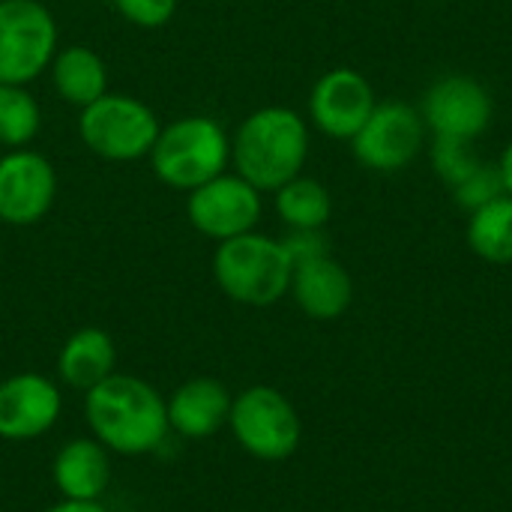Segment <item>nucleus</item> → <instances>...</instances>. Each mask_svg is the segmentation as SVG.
I'll return each instance as SVG.
<instances>
[{
    "mask_svg": "<svg viewBox=\"0 0 512 512\" xmlns=\"http://www.w3.org/2000/svg\"><path fill=\"white\" fill-rule=\"evenodd\" d=\"M84 417L93 438L120 456L156 453L168 426V399L144 378L114 372L84 393Z\"/></svg>",
    "mask_w": 512,
    "mask_h": 512,
    "instance_id": "1",
    "label": "nucleus"
},
{
    "mask_svg": "<svg viewBox=\"0 0 512 512\" xmlns=\"http://www.w3.org/2000/svg\"><path fill=\"white\" fill-rule=\"evenodd\" d=\"M309 153L306 123L288 108H261L243 120L231 144V156L243 180L258 192L279 189L294 180Z\"/></svg>",
    "mask_w": 512,
    "mask_h": 512,
    "instance_id": "2",
    "label": "nucleus"
},
{
    "mask_svg": "<svg viewBox=\"0 0 512 512\" xmlns=\"http://www.w3.org/2000/svg\"><path fill=\"white\" fill-rule=\"evenodd\" d=\"M213 276L231 300L243 306H270L291 288L294 264L279 240L249 231L219 243Z\"/></svg>",
    "mask_w": 512,
    "mask_h": 512,
    "instance_id": "3",
    "label": "nucleus"
},
{
    "mask_svg": "<svg viewBox=\"0 0 512 512\" xmlns=\"http://www.w3.org/2000/svg\"><path fill=\"white\" fill-rule=\"evenodd\" d=\"M231 144L222 126L210 117H183L159 129L150 150L153 171L174 189H198L225 171Z\"/></svg>",
    "mask_w": 512,
    "mask_h": 512,
    "instance_id": "4",
    "label": "nucleus"
},
{
    "mask_svg": "<svg viewBox=\"0 0 512 512\" xmlns=\"http://www.w3.org/2000/svg\"><path fill=\"white\" fill-rule=\"evenodd\" d=\"M78 132L96 156L111 162H132L153 150L159 123L144 102L123 93H105L81 108Z\"/></svg>",
    "mask_w": 512,
    "mask_h": 512,
    "instance_id": "5",
    "label": "nucleus"
},
{
    "mask_svg": "<svg viewBox=\"0 0 512 512\" xmlns=\"http://www.w3.org/2000/svg\"><path fill=\"white\" fill-rule=\"evenodd\" d=\"M228 426L237 444L264 462H282L300 444V417L273 387H249L234 396Z\"/></svg>",
    "mask_w": 512,
    "mask_h": 512,
    "instance_id": "6",
    "label": "nucleus"
},
{
    "mask_svg": "<svg viewBox=\"0 0 512 512\" xmlns=\"http://www.w3.org/2000/svg\"><path fill=\"white\" fill-rule=\"evenodd\" d=\"M57 24L39 0H0V84H27L54 60Z\"/></svg>",
    "mask_w": 512,
    "mask_h": 512,
    "instance_id": "7",
    "label": "nucleus"
},
{
    "mask_svg": "<svg viewBox=\"0 0 512 512\" xmlns=\"http://www.w3.org/2000/svg\"><path fill=\"white\" fill-rule=\"evenodd\" d=\"M189 222L213 240H231L249 234L261 216L258 189L240 174H219L189 195Z\"/></svg>",
    "mask_w": 512,
    "mask_h": 512,
    "instance_id": "8",
    "label": "nucleus"
},
{
    "mask_svg": "<svg viewBox=\"0 0 512 512\" xmlns=\"http://www.w3.org/2000/svg\"><path fill=\"white\" fill-rule=\"evenodd\" d=\"M423 120L405 102L375 105L363 129L354 135V156L372 171H399L420 153Z\"/></svg>",
    "mask_w": 512,
    "mask_h": 512,
    "instance_id": "9",
    "label": "nucleus"
},
{
    "mask_svg": "<svg viewBox=\"0 0 512 512\" xmlns=\"http://www.w3.org/2000/svg\"><path fill=\"white\" fill-rule=\"evenodd\" d=\"M57 192L51 162L33 150H12L0 159V222L33 225L39 222Z\"/></svg>",
    "mask_w": 512,
    "mask_h": 512,
    "instance_id": "10",
    "label": "nucleus"
},
{
    "mask_svg": "<svg viewBox=\"0 0 512 512\" xmlns=\"http://www.w3.org/2000/svg\"><path fill=\"white\" fill-rule=\"evenodd\" d=\"M63 399L51 378L39 372H18L0 381V438L33 441L54 429Z\"/></svg>",
    "mask_w": 512,
    "mask_h": 512,
    "instance_id": "11",
    "label": "nucleus"
},
{
    "mask_svg": "<svg viewBox=\"0 0 512 512\" xmlns=\"http://www.w3.org/2000/svg\"><path fill=\"white\" fill-rule=\"evenodd\" d=\"M423 120L441 138L474 141L492 120V99L480 81L468 75H447L429 87L423 99Z\"/></svg>",
    "mask_w": 512,
    "mask_h": 512,
    "instance_id": "12",
    "label": "nucleus"
},
{
    "mask_svg": "<svg viewBox=\"0 0 512 512\" xmlns=\"http://www.w3.org/2000/svg\"><path fill=\"white\" fill-rule=\"evenodd\" d=\"M309 108L321 132L333 138H354L375 111V93L360 72L333 69L315 84Z\"/></svg>",
    "mask_w": 512,
    "mask_h": 512,
    "instance_id": "13",
    "label": "nucleus"
},
{
    "mask_svg": "<svg viewBox=\"0 0 512 512\" xmlns=\"http://www.w3.org/2000/svg\"><path fill=\"white\" fill-rule=\"evenodd\" d=\"M231 393L216 378H189L168 399V426L183 438H210L228 426Z\"/></svg>",
    "mask_w": 512,
    "mask_h": 512,
    "instance_id": "14",
    "label": "nucleus"
},
{
    "mask_svg": "<svg viewBox=\"0 0 512 512\" xmlns=\"http://www.w3.org/2000/svg\"><path fill=\"white\" fill-rule=\"evenodd\" d=\"M51 474L66 501H99L111 483L108 450L96 438L66 441L54 456Z\"/></svg>",
    "mask_w": 512,
    "mask_h": 512,
    "instance_id": "15",
    "label": "nucleus"
},
{
    "mask_svg": "<svg viewBox=\"0 0 512 512\" xmlns=\"http://www.w3.org/2000/svg\"><path fill=\"white\" fill-rule=\"evenodd\" d=\"M291 291L300 309L318 321L339 318L351 306V294H354L351 276L330 255L297 264L291 276Z\"/></svg>",
    "mask_w": 512,
    "mask_h": 512,
    "instance_id": "16",
    "label": "nucleus"
},
{
    "mask_svg": "<svg viewBox=\"0 0 512 512\" xmlns=\"http://www.w3.org/2000/svg\"><path fill=\"white\" fill-rule=\"evenodd\" d=\"M60 381L75 390H93L105 378L117 372V345L114 339L99 327H81L75 330L57 357Z\"/></svg>",
    "mask_w": 512,
    "mask_h": 512,
    "instance_id": "17",
    "label": "nucleus"
},
{
    "mask_svg": "<svg viewBox=\"0 0 512 512\" xmlns=\"http://www.w3.org/2000/svg\"><path fill=\"white\" fill-rule=\"evenodd\" d=\"M51 75H54L57 93L78 108H87L90 102L105 96V87H108V72H105L102 57L90 51L87 45L63 48L51 60Z\"/></svg>",
    "mask_w": 512,
    "mask_h": 512,
    "instance_id": "18",
    "label": "nucleus"
},
{
    "mask_svg": "<svg viewBox=\"0 0 512 512\" xmlns=\"http://www.w3.org/2000/svg\"><path fill=\"white\" fill-rule=\"evenodd\" d=\"M468 243L471 249L492 261V264H510L512 261V195H501L480 210H474L468 225Z\"/></svg>",
    "mask_w": 512,
    "mask_h": 512,
    "instance_id": "19",
    "label": "nucleus"
},
{
    "mask_svg": "<svg viewBox=\"0 0 512 512\" xmlns=\"http://www.w3.org/2000/svg\"><path fill=\"white\" fill-rule=\"evenodd\" d=\"M276 210L291 228H321L330 219V195L318 180L294 177L276 189Z\"/></svg>",
    "mask_w": 512,
    "mask_h": 512,
    "instance_id": "20",
    "label": "nucleus"
},
{
    "mask_svg": "<svg viewBox=\"0 0 512 512\" xmlns=\"http://www.w3.org/2000/svg\"><path fill=\"white\" fill-rule=\"evenodd\" d=\"M39 132V105L24 84H0V144L18 150Z\"/></svg>",
    "mask_w": 512,
    "mask_h": 512,
    "instance_id": "21",
    "label": "nucleus"
},
{
    "mask_svg": "<svg viewBox=\"0 0 512 512\" xmlns=\"http://www.w3.org/2000/svg\"><path fill=\"white\" fill-rule=\"evenodd\" d=\"M432 162H435V171L456 189L462 180H468L483 162L468 150V141H459V138H441L435 135V147H432Z\"/></svg>",
    "mask_w": 512,
    "mask_h": 512,
    "instance_id": "22",
    "label": "nucleus"
},
{
    "mask_svg": "<svg viewBox=\"0 0 512 512\" xmlns=\"http://www.w3.org/2000/svg\"><path fill=\"white\" fill-rule=\"evenodd\" d=\"M504 189V177H501V168H492V165H480L468 180H462L456 186V201L465 207V210H480L483 204L501 198Z\"/></svg>",
    "mask_w": 512,
    "mask_h": 512,
    "instance_id": "23",
    "label": "nucleus"
},
{
    "mask_svg": "<svg viewBox=\"0 0 512 512\" xmlns=\"http://www.w3.org/2000/svg\"><path fill=\"white\" fill-rule=\"evenodd\" d=\"M114 6L132 24L153 30V27H162V24L171 21V15L177 9V0H114Z\"/></svg>",
    "mask_w": 512,
    "mask_h": 512,
    "instance_id": "24",
    "label": "nucleus"
},
{
    "mask_svg": "<svg viewBox=\"0 0 512 512\" xmlns=\"http://www.w3.org/2000/svg\"><path fill=\"white\" fill-rule=\"evenodd\" d=\"M279 243L285 246L294 267L327 255V237L321 234V228H291V234Z\"/></svg>",
    "mask_w": 512,
    "mask_h": 512,
    "instance_id": "25",
    "label": "nucleus"
},
{
    "mask_svg": "<svg viewBox=\"0 0 512 512\" xmlns=\"http://www.w3.org/2000/svg\"><path fill=\"white\" fill-rule=\"evenodd\" d=\"M42 512H108L102 507V501H60V504H54V507H48V510Z\"/></svg>",
    "mask_w": 512,
    "mask_h": 512,
    "instance_id": "26",
    "label": "nucleus"
},
{
    "mask_svg": "<svg viewBox=\"0 0 512 512\" xmlns=\"http://www.w3.org/2000/svg\"><path fill=\"white\" fill-rule=\"evenodd\" d=\"M501 177H504V189L512 195V144L504 150V159H501Z\"/></svg>",
    "mask_w": 512,
    "mask_h": 512,
    "instance_id": "27",
    "label": "nucleus"
}]
</instances>
